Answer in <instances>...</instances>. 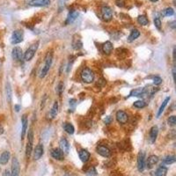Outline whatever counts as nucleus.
Returning <instances> with one entry per match:
<instances>
[{
	"label": "nucleus",
	"instance_id": "aec40b11",
	"mask_svg": "<svg viewBox=\"0 0 176 176\" xmlns=\"http://www.w3.org/2000/svg\"><path fill=\"white\" fill-rule=\"evenodd\" d=\"M78 154H79L80 159H81L83 162H85V163L89 160V159H90V157H91V154L89 153V152H87V151L85 150V149L80 150L79 152H78Z\"/></svg>",
	"mask_w": 176,
	"mask_h": 176
},
{
	"label": "nucleus",
	"instance_id": "f3484780",
	"mask_svg": "<svg viewBox=\"0 0 176 176\" xmlns=\"http://www.w3.org/2000/svg\"><path fill=\"white\" fill-rule=\"evenodd\" d=\"M113 49H114V46L111 42H106L102 46V51L105 55H110Z\"/></svg>",
	"mask_w": 176,
	"mask_h": 176
},
{
	"label": "nucleus",
	"instance_id": "4be33fe9",
	"mask_svg": "<svg viewBox=\"0 0 176 176\" xmlns=\"http://www.w3.org/2000/svg\"><path fill=\"white\" fill-rule=\"evenodd\" d=\"M140 35V32L137 30V29H133V30L131 31L130 36L128 37V42H134L136 39H137Z\"/></svg>",
	"mask_w": 176,
	"mask_h": 176
},
{
	"label": "nucleus",
	"instance_id": "e433bc0d",
	"mask_svg": "<svg viewBox=\"0 0 176 176\" xmlns=\"http://www.w3.org/2000/svg\"><path fill=\"white\" fill-rule=\"evenodd\" d=\"M154 25L157 27V29L160 30V29H161V20H160L159 18H158V17L155 18V19H154Z\"/></svg>",
	"mask_w": 176,
	"mask_h": 176
},
{
	"label": "nucleus",
	"instance_id": "58836bf2",
	"mask_svg": "<svg viewBox=\"0 0 176 176\" xmlns=\"http://www.w3.org/2000/svg\"><path fill=\"white\" fill-rule=\"evenodd\" d=\"M115 4H116V6H118L120 7H123L124 6V1H123V0H116Z\"/></svg>",
	"mask_w": 176,
	"mask_h": 176
},
{
	"label": "nucleus",
	"instance_id": "2f4dec72",
	"mask_svg": "<svg viewBox=\"0 0 176 176\" xmlns=\"http://www.w3.org/2000/svg\"><path fill=\"white\" fill-rule=\"evenodd\" d=\"M162 14L165 17H170V16H173L174 14V11L171 7H167V8H166V9H164L162 11Z\"/></svg>",
	"mask_w": 176,
	"mask_h": 176
},
{
	"label": "nucleus",
	"instance_id": "cd10ccee",
	"mask_svg": "<svg viewBox=\"0 0 176 176\" xmlns=\"http://www.w3.org/2000/svg\"><path fill=\"white\" fill-rule=\"evenodd\" d=\"M137 22L142 26H147L149 24V20L145 15H140L137 18Z\"/></svg>",
	"mask_w": 176,
	"mask_h": 176
},
{
	"label": "nucleus",
	"instance_id": "7ed1b4c3",
	"mask_svg": "<svg viewBox=\"0 0 176 176\" xmlns=\"http://www.w3.org/2000/svg\"><path fill=\"white\" fill-rule=\"evenodd\" d=\"M38 44H39V42L32 44L30 47L26 49V53L24 54V58H25L26 61H30L32 58L35 56V52H36V50L38 49Z\"/></svg>",
	"mask_w": 176,
	"mask_h": 176
},
{
	"label": "nucleus",
	"instance_id": "a211bd4d",
	"mask_svg": "<svg viewBox=\"0 0 176 176\" xmlns=\"http://www.w3.org/2000/svg\"><path fill=\"white\" fill-rule=\"evenodd\" d=\"M21 123H22V129H21V139L24 138L26 132V129H27V118H26V115L23 114L22 118H21Z\"/></svg>",
	"mask_w": 176,
	"mask_h": 176
},
{
	"label": "nucleus",
	"instance_id": "2eb2a0df",
	"mask_svg": "<svg viewBox=\"0 0 176 176\" xmlns=\"http://www.w3.org/2000/svg\"><path fill=\"white\" fill-rule=\"evenodd\" d=\"M158 133H159V129L157 126H153L151 128L150 130V133H149V139H150V142L152 143H155L156 139H157V137H158Z\"/></svg>",
	"mask_w": 176,
	"mask_h": 176
},
{
	"label": "nucleus",
	"instance_id": "c85d7f7f",
	"mask_svg": "<svg viewBox=\"0 0 176 176\" xmlns=\"http://www.w3.org/2000/svg\"><path fill=\"white\" fill-rule=\"evenodd\" d=\"M57 113H58V102L55 101V103H54V105L52 107V109L50 111L51 118H55V117L57 115Z\"/></svg>",
	"mask_w": 176,
	"mask_h": 176
},
{
	"label": "nucleus",
	"instance_id": "8fccbe9b",
	"mask_svg": "<svg viewBox=\"0 0 176 176\" xmlns=\"http://www.w3.org/2000/svg\"><path fill=\"white\" fill-rule=\"evenodd\" d=\"M64 176H69V175H64Z\"/></svg>",
	"mask_w": 176,
	"mask_h": 176
},
{
	"label": "nucleus",
	"instance_id": "ea45409f",
	"mask_svg": "<svg viewBox=\"0 0 176 176\" xmlns=\"http://www.w3.org/2000/svg\"><path fill=\"white\" fill-rule=\"evenodd\" d=\"M76 104H77V102H76V100H74V99H71V100H70V106H71V107L72 108H74V107H75Z\"/></svg>",
	"mask_w": 176,
	"mask_h": 176
},
{
	"label": "nucleus",
	"instance_id": "c9c22d12",
	"mask_svg": "<svg viewBox=\"0 0 176 176\" xmlns=\"http://www.w3.org/2000/svg\"><path fill=\"white\" fill-rule=\"evenodd\" d=\"M153 78V84L155 85H159L162 83V78L159 76H155V77H152Z\"/></svg>",
	"mask_w": 176,
	"mask_h": 176
},
{
	"label": "nucleus",
	"instance_id": "20e7f679",
	"mask_svg": "<svg viewBox=\"0 0 176 176\" xmlns=\"http://www.w3.org/2000/svg\"><path fill=\"white\" fill-rule=\"evenodd\" d=\"M23 37H24V34L22 30H15L12 35L11 42L12 44H19L23 41Z\"/></svg>",
	"mask_w": 176,
	"mask_h": 176
},
{
	"label": "nucleus",
	"instance_id": "79ce46f5",
	"mask_svg": "<svg viewBox=\"0 0 176 176\" xmlns=\"http://www.w3.org/2000/svg\"><path fill=\"white\" fill-rule=\"evenodd\" d=\"M4 176H11V173L9 172V170H6V171H5Z\"/></svg>",
	"mask_w": 176,
	"mask_h": 176
},
{
	"label": "nucleus",
	"instance_id": "1a4fd4ad",
	"mask_svg": "<svg viewBox=\"0 0 176 176\" xmlns=\"http://www.w3.org/2000/svg\"><path fill=\"white\" fill-rule=\"evenodd\" d=\"M97 152L104 158H109L112 154L110 149L105 145H99L97 147Z\"/></svg>",
	"mask_w": 176,
	"mask_h": 176
},
{
	"label": "nucleus",
	"instance_id": "37998d69",
	"mask_svg": "<svg viewBox=\"0 0 176 176\" xmlns=\"http://www.w3.org/2000/svg\"><path fill=\"white\" fill-rule=\"evenodd\" d=\"M3 133H4V128L1 124H0V135H2Z\"/></svg>",
	"mask_w": 176,
	"mask_h": 176
},
{
	"label": "nucleus",
	"instance_id": "dca6fc26",
	"mask_svg": "<svg viewBox=\"0 0 176 176\" xmlns=\"http://www.w3.org/2000/svg\"><path fill=\"white\" fill-rule=\"evenodd\" d=\"M158 162H159V157L155 156V155H151L147 159V163H146V165H147V168L148 169L152 168Z\"/></svg>",
	"mask_w": 176,
	"mask_h": 176
},
{
	"label": "nucleus",
	"instance_id": "f704fd0d",
	"mask_svg": "<svg viewBox=\"0 0 176 176\" xmlns=\"http://www.w3.org/2000/svg\"><path fill=\"white\" fill-rule=\"evenodd\" d=\"M86 174L88 176H96L97 175V171L94 167H91L89 170L86 172Z\"/></svg>",
	"mask_w": 176,
	"mask_h": 176
},
{
	"label": "nucleus",
	"instance_id": "7c9ffc66",
	"mask_svg": "<svg viewBox=\"0 0 176 176\" xmlns=\"http://www.w3.org/2000/svg\"><path fill=\"white\" fill-rule=\"evenodd\" d=\"M163 161H164V163L166 164V165H172V164H173V163L176 161V158H175V156H173V155L166 156V157H165V159H164Z\"/></svg>",
	"mask_w": 176,
	"mask_h": 176
},
{
	"label": "nucleus",
	"instance_id": "9b49d317",
	"mask_svg": "<svg viewBox=\"0 0 176 176\" xmlns=\"http://www.w3.org/2000/svg\"><path fill=\"white\" fill-rule=\"evenodd\" d=\"M12 58L16 61H21L22 58H23V52H22V49L19 48V47H15L12 51Z\"/></svg>",
	"mask_w": 176,
	"mask_h": 176
},
{
	"label": "nucleus",
	"instance_id": "f257e3e1",
	"mask_svg": "<svg viewBox=\"0 0 176 176\" xmlns=\"http://www.w3.org/2000/svg\"><path fill=\"white\" fill-rule=\"evenodd\" d=\"M80 76H81L82 81L84 83H86V84H90V83H92L94 80V73L89 68H85L82 71Z\"/></svg>",
	"mask_w": 176,
	"mask_h": 176
},
{
	"label": "nucleus",
	"instance_id": "b1692460",
	"mask_svg": "<svg viewBox=\"0 0 176 176\" xmlns=\"http://www.w3.org/2000/svg\"><path fill=\"white\" fill-rule=\"evenodd\" d=\"M170 99H171L170 97H166V100L162 102V104H161V106H160V107H159V111H158V113H157V118H159V117L162 114L163 111L165 110V107H166L167 103L170 101Z\"/></svg>",
	"mask_w": 176,
	"mask_h": 176
},
{
	"label": "nucleus",
	"instance_id": "bb28decb",
	"mask_svg": "<svg viewBox=\"0 0 176 176\" xmlns=\"http://www.w3.org/2000/svg\"><path fill=\"white\" fill-rule=\"evenodd\" d=\"M32 151H33V141H28L26 144V155L27 158L31 156Z\"/></svg>",
	"mask_w": 176,
	"mask_h": 176
},
{
	"label": "nucleus",
	"instance_id": "393cba45",
	"mask_svg": "<svg viewBox=\"0 0 176 176\" xmlns=\"http://www.w3.org/2000/svg\"><path fill=\"white\" fill-rule=\"evenodd\" d=\"M167 173V168L166 166H160L155 172V176H166Z\"/></svg>",
	"mask_w": 176,
	"mask_h": 176
},
{
	"label": "nucleus",
	"instance_id": "a19ab883",
	"mask_svg": "<svg viewBox=\"0 0 176 176\" xmlns=\"http://www.w3.org/2000/svg\"><path fill=\"white\" fill-rule=\"evenodd\" d=\"M63 87H64L63 83H60L59 85H58V91H59V94H61L63 92Z\"/></svg>",
	"mask_w": 176,
	"mask_h": 176
},
{
	"label": "nucleus",
	"instance_id": "ddd939ff",
	"mask_svg": "<svg viewBox=\"0 0 176 176\" xmlns=\"http://www.w3.org/2000/svg\"><path fill=\"white\" fill-rule=\"evenodd\" d=\"M59 146H60V150L64 153H69V152H70V144H69V142L65 138H62L60 140Z\"/></svg>",
	"mask_w": 176,
	"mask_h": 176
},
{
	"label": "nucleus",
	"instance_id": "0eeeda50",
	"mask_svg": "<svg viewBox=\"0 0 176 176\" xmlns=\"http://www.w3.org/2000/svg\"><path fill=\"white\" fill-rule=\"evenodd\" d=\"M19 172H20V166H19V162L17 158H13L12 159V173L11 176H19Z\"/></svg>",
	"mask_w": 176,
	"mask_h": 176
},
{
	"label": "nucleus",
	"instance_id": "6ab92c4d",
	"mask_svg": "<svg viewBox=\"0 0 176 176\" xmlns=\"http://www.w3.org/2000/svg\"><path fill=\"white\" fill-rule=\"evenodd\" d=\"M78 12H76V11H71V12H70L69 14H68V16H67L65 24H66V25L71 24L74 20H76V19L78 18Z\"/></svg>",
	"mask_w": 176,
	"mask_h": 176
},
{
	"label": "nucleus",
	"instance_id": "4c0bfd02",
	"mask_svg": "<svg viewBox=\"0 0 176 176\" xmlns=\"http://www.w3.org/2000/svg\"><path fill=\"white\" fill-rule=\"evenodd\" d=\"M112 122H113V118H112V116H110V115L107 116L106 118H105V120H104V123H105L106 124H109V123H111Z\"/></svg>",
	"mask_w": 176,
	"mask_h": 176
},
{
	"label": "nucleus",
	"instance_id": "4468645a",
	"mask_svg": "<svg viewBox=\"0 0 176 176\" xmlns=\"http://www.w3.org/2000/svg\"><path fill=\"white\" fill-rule=\"evenodd\" d=\"M51 156H52L53 159H55L56 160H63L64 158V152L58 148H55V149L51 151Z\"/></svg>",
	"mask_w": 176,
	"mask_h": 176
},
{
	"label": "nucleus",
	"instance_id": "9d476101",
	"mask_svg": "<svg viewBox=\"0 0 176 176\" xmlns=\"http://www.w3.org/2000/svg\"><path fill=\"white\" fill-rule=\"evenodd\" d=\"M128 119H129L128 114L124 111H123V110L117 111V113H116V120H117V122L122 123V124H125V123H127Z\"/></svg>",
	"mask_w": 176,
	"mask_h": 176
},
{
	"label": "nucleus",
	"instance_id": "c03bdc74",
	"mask_svg": "<svg viewBox=\"0 0 176 176\" xmlns=\"http://www.w3.org/2000/svg\"><path fill=\"white\" fill-rule=\"evenodd\" d=\"M173 81L175 82V69H173Z\"/></svg>",
	"mask_w": 176,
	"mask_h": 176
},
{
	"label": "nucleus",
	"instance_id": "49530a36",
	"mask_svg": "<svg viewBox=\"0 0 176 176\" xmlns=\"http://www.w3.org/2000/svg\"><path fill=\"white\" fill-rule=\"evenodd\" d=\"M19 107H19V105H16V106H15V111H16V112H19Z\"/></svg>",
	"mask_w": 176,
	"mask_h": 176
},
{
	"label": "nucleus",
	"instance_id": "f03ea898",
	"mask_svg": "<svg viewBox=\"0 0 176 176\" xmlns=\"http://www.w3.org/2000/svg\"><path fill=\"white\" fill-rule=\"evenodd\" d=\"M52 53L50 52H49L48 53V55H47V56H46V58H45V64H44V66L42 67V71H41V74H40V78H44L46 75H47V73H48V71H49V69H50V66H51V64H52Z\"/></svg>",
	"mask_w": 176,
	"mask_h": 176
},
{
	"label": "nucleus",
	"instance_id": "f8f14e48",
	"mask_svg": "<svg viewBox=\"0 0 176 176\" xmlns=\"http://www.w3.org/2000/svg\"><path fill=\"white\" fill-rule=\"evenodd\" d=\"M43 152H44V149H43V145L39 143L37 144V146L35 149V152H34V159L35 160H38L40 159L42 155H43Z\"/></svg>",
	"mask_w": 176,
	"mask_h": 176
},
{
	"label": "nucleus",
	"instance_id": "09e8293b",
	"mask_svg": "<svg viewBox=\"0 0 176 176\" xmlns=\"http://www.w3.org/2000/svg\"><path fill=\"white\" fill-rule=\"evenodd\" d=\"M150 1H152V2H157V1H159V0H150Z\"/></svg>",
	"mask_w": 176,
	"mask_h": 176
},
{
	"label": "nucleus",
	"instance_id": "412c9836",
	"mask_svg": "<svg viewBox=\"0 0 176 176\" xmlns=\"http://www.w3.org/2000/svg\"><path fill=\"white\" fill-rule=\"evenodd\" d=\"M10 157H11V154H10V152H4L2 154H1V156H0V164H2V165H6V164H7V162L9 161V159H10Z\"/></svg>",
	"mask_w": 176,
	"mask_h": 176
},
{
	"label": "nucleus",
	"instance_id": "de8ad7c7",
	"mask_svg": "<svg viewBox=\"0 0 176 176\" xmlns=\"http://www.w3.org/2000/svg\"><path fill=\"white\" fill-rule=\"evenodd\" d=\"M175 51H176V49H175V48L173 49V59H175Z\"/></svg>",
	"mask_w": 176,
	"mask_h": 176
},
{
	"label": "nucleus",
	"instance_id": "72a5a7b5",
	"mask_svg": "<svg viewBox=\"0 0 176 176\" xmlns=\"http://www.w3.org/2000/svg\"><path fill=\"white\" fill-rule=\"evenodd\" d=\"M167 123H168V125H169V126H172V127L174 126V125L176 124V117H175L174 115L170 116L169 118H168Z\"/></svg>",
	"mask_w": 176,
	"mask_h": 176
},
{
	"label": "nucleus",
	"instance_id": "423d86ee",
	"mask_svg": "<svg viewBox=\"0 0 176 176\" xmlns=\"http://www.w3.org/2000/svg\"><path fill=\"white\" fill-rule=\"evenodd\" d=\"M145 153L144 152L141 151L138 155H137V168L139 172H143L144 170V166H145Z\"/></svg>",
	"mask_w": 176,
	"mask_h": 176
},
{
	"label": "nucleus",
	"instance_id": "a878e982",
	"mask_svg": "<svg viewBox=\"0 0 176 176\" xmlns=\"http://www.w3.org/2000/svg\"><path fill=\"white\" fill-rule=\"evenodd\" d=\"M12 88L9 83L6 84V99L8 103L12 102Z\"/></svg>",
	"mask_w": 176,
	"mask_h": 176
},
{
	"label": "nucleus",
	"instance_id": "6e6552de",
	"mask_svg": "<svg viewBox=\"0 0 176 176\" xmlns=\"http://www.w3.org/2000/svg\"><path fill=\"white\" fill-rule=\"evenodd\" d=\"M50 4V0H29L28 5L31 6L42 7V6H48Z\"/></svg>",
	"mask_w": 176,
	"mask_h": 176
},
{
	"label": "nucleus",
	"instance_id": "39448f33",
	"mask_svg": "<svg viewBox=\"0 0 176 176\" xmlns=\"http://www.w3.org/2000/svg\"><path fill=\"white\" fill-rule=\"evenodd\" d=\"M101 16L105 21H110L113 18V11L109 6H104L101 8Z\"/></svg>",
	"mask_w": 176,
	"mask_h": 176
},
{
	"label": "nucleus",
	"instance_id": "473e14b6",
	"mask_svg": "<svg viewBox=\"0 0 176 176\" xmlns=\"http://www.w3.org/2000/svg\"><path fill=\"white\" fill-rule=\"evenodd\" d=\"M134 107L137 108H143L144 107H146V103L143 100H137L134 102Z\"/></svg>",
	"mask_w": 176,
	"mask_h": 176
},
{
	"label": "nucleus",
	"instance_id": "5701e85b",
	"mask_svg": "<svg viewBox=\"0 0 176 176\" xmlns=\"http://www.w3.org/2000/svg\"><path fill=\"white\" fill-rule=\"evenodd\" d=\"M143 91L144 88H137L130 92V96H134V97H143Z\"/></svg>",
	"mask_w": 176,
	"mask_h": 176
},
{
	"label": "nucleus",
	"instance_id": "c756f323",
	"mask_svg": "<svg viewBox=\"0 0 176 176\" xmlns=\"http://www.w3.org/2000/svg\"><path fill=\"white\" fill-rule=\"evenodd\" d=\"M64 130H65L67 133H69V134H73V133H74V130H75L73 125L71 124V123H65L64 124Z\"/></svg>",
	"mask_w": 176,
	"mask_h": 176
},
{
	"label": "nucleus",
	"instance_id": "a18cd8bd",
	"mask_svg": "<svg viewBox=\"0 0 176 176\" xmlns=\"http://www.w3.org/2000/svg\"><path fill=\"white\" fill-rule=\"evenodd\" d=\"M175 24H176V22H175V21H173V22L171 23V27H172V28H175Z\"/></svg>",
	"mask_w": 176,
	"mask_h": 176
}]
</instances>
